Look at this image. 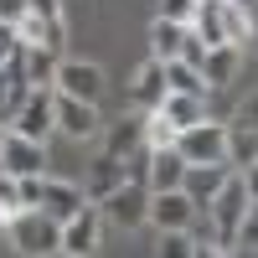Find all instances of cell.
Listing matches in <instances>:
<instances>
[{
	"instance_id": "cell-1",
	"label": "cell",
	"mask_w": 258,
	"mask_h": 258,
	"mask_svg": "<svg viewBox=\"0 0 258 258\" xmlns=\"http://www.w3.org/2000/svg\"><path fill=\"white\" fill-rule=\"evenodd\" d=\"M6 243L21 253V258H52L62 248V222L47 217L41 207H21L16 217L6 222Z\"/></svg>"
},
{
	"instance_id": "cell-2",
	"label": "cell",
	"mask_w": 258,
	"mask_h": 258,
	"mask_svg": "<svg viewBox=\"0 0 258 258\" xmlns=\"http://www.w3.org/2000/svg\"><path fill=\"white\" fill-rule=\"evenodd\" d=\"M248 212H253V202H248V181L232 170V176L222 181V191L207 202V217H212V238H217V248H232V243H238V227H243Z\"/></svg>"
},
{
	"instance_id": "cell-3",
	"label": "cell",
	"mask_w": 258,
	"mask_h": 258,
	"mask_svg": "<svg viewBox=\"0 0 258 258\" xmlns=\"http://www.w3.org/2000/svg\"><path fill=\"white\" fill-rule=\"evenodd\" d=\"M176 155L186 165H227V124L222 119H202V124H191L176 135Z\"/></svg>"
},
{
	"instance_id": "cell-4",
	"label": "cell",
	"mask_w": 258,
	"mask_h": 258,
	"mask_svg": "<svg viewBox=\"0 0 258 258\" xmlns=\"http://www.w3.org/2000/svg\"><path fill=\"white\" fill-rule=\"evenodd\" d=\"M52 119H57V135H68L73 145L103 135V124H98V103L68 98V93H57V88H52Z\"/></svg>"
},
{
	"instance_id": "cell-5",
	"label": "cell",
	"mask_w": 258,
	"mask_h": 258,
	"mask_svg": "<svg viewBox=\"0 0 258 258\" xmlns=\"http://www.w3.org/2000/svg\"><path fill=\"white\" fill-rule=\"evenodd\" d=\"M98 212H103V222H114V227H124V232H135V227H145V217H150V191L140 186V181H124L119 191H109L103 202H93Z\"/></svg>"
},
{
	"instance_id": "cell-6",
	"label": "cell",
	"mask_w": 258,
	"mask_h": 258,
	"mask_svg": "<svg viewBox=\"0 0 258 258\" xmlns=\"http://www.w3.org/2000/svg\"><path fill=\"white\" fill-rule=\"evenodd\" d=\"M11 135H26L36 145H47L57 135V119H52V88H31V98L21 103V114L11 119Z\"/></svg>"
},
{
	"instance_id": "cell-7",
	"label": "cell",
	"mask_w": 258,
	"mask_h": 258,
	"mask_svg": "<svg viewBox=\"0 0 258 258\" xmlns=\"http://www.w3.org/2000/svg\"><path fill=\"white\" fill-rule=\"evenodd\" d=\"M98 238H103V212L98 207H83L78 217H68L62 222V258H88V253H98Z\"/></svg>"
},
{
	"instance_id": "cell-8",
	"label": "cell",
	"mask_w": 258,
	"mask_h": 258,
	"mask_svg": "<svg viewBox=\"0 0 258 258\" xmlns=\"http://www.w3.org/2000/svg\"><path fill=\"white\" fill-rule=\"evenodd\" d=\"M0 170L16 181L26 176H47V145H36L26 135H6V150H0Z\"/></svg>"
},
{
	"instance_id": "cell-9",
	"label": "cell",
	"mask_w": 258,
	"mask_h": 258,
	"mask_svg": "<svg viewBox=\"0 0 258 258\" xmlns=\"http://www.w3.org/2000/svg\"><path fill=\"white\" fill-rule=\"evenodd\" d=\"M197 202L186 197V191H155V197H150V217L145 222H155L160 232H186L191 222H197Z\"/></svg>"
},
{
	"instance_id": "cell-10",
	"label": "cell",
	"mask_w": 258,
	"mask_h": 258,
	"mask_svg": "<svg viewBox=\"0 0 258 258\" xmlns=\"http://www.w3.org/2000/svg\"><path fill=\"white\" fill-rule=\"evenodd\" d=\"M52 88L68 93V98H83V103H98V93H103V68H93V62H57Z\"/></svg>"
},
{
	"instance_id": "cell-11",
	"label": "cell",
	"mask_w": 258,
	"mask_h": 258,
	"mask_svg": "<svg viewBox=\"0 0 258 258\" xmlns=\"http://www.w3.org/2000/svg\"><path fill=\"white\" fill-rule=\"evenodd\" d=\"M36 207L47 212V217H57V222H68V217H78V212L88 207V197H83V186H73V181H57V176H41V197H36Z\"/></svg>"
},
{
	"instance_id": "cell-12",
	"label": "cell",
	"mask_w": 258,
	"mask_h": 258,
	"mask_svg": "<svg viewBox=\"0 0 258 258\" xmlns=\"http://www.w3.org/2000/svg\"><path fill=\"white\" fill-rule=\"evenodd\" d=\"M186 181V160L176 155V145L170 150H150V170H145V191L155 197V191H181Z\"/></svg>"
},
{
	"instance_id": "cell-13",
	"label": "cell",
	"mask_w": 258,
	"mask_h": 258,
	"mask_svg": "<svg viewBox=\"0 0 258 258\" xmlns=\"http://www.w3.org/2000/svg\"><path fill=\"white\" fill-rule=\"evenodd\" d=\"M31 98V83H26V73H21V62L11 57L6 68H0V124L11 129V119L21 114V103Z\"/></svg>"
},
{
	"instance_id": "cell-14",
	"label": "cell",
	"mask_w": 258,
	"mask_h": 258,
	"mask_svg": "<svg viewBox=\"0 0 258 258\" xmlns=\"http://www.w3.org/2000/svg\"><path fill=\"white\" fill-rule=\"evenodd\" d=\"M160 98H165V68L150 57L145 68L135 73V83H129V103H135L140 114H150V109H160Z\"/></svg>"
},
{
	"instance_id": "cell-15",
	"label": "cell",
	"mask_w": 258,
	"mask_h": 258,
	"mask_svg": "<svg viewBox=\"0 0 258 258\" xmlns=\"http://www.w3.org/2000/svg\"><path fill=\"white\" fill-rule=\"evenodd\" d=\"M227 176H232L227 165H186V181H181V191H186V197H191V202H197V207L207 212V202L222 191V181H227Z\"/></svg>"
},
{
	"instance_id": "cell-16",
	"label": "cell",
	"mask_w": 258,
	"mask_h": 258,
	"mask_svg": "<svg viewBox=\"0 0 258 258\" xmlns=\"http://www.w3.org/2000/svg\"><path fill=\"white\" fill-rule=\"evenodd\" d=\"M238 47H207V57H202V78H207V93H217V88H227L232 78H238Z\"/></svg>"
},
{
	"instance_id": "cell-17",
	"label": "cell",
	"mask_w": 258,
	"mask_h": 258,
	"mask_svg": "<svg viewBox=\"0 0 258 258\" xmlns=\"http://www.w3.org/2000/svg\"><path fill=\"white\" fill-rule=\"evenodd\" d=\"M160 114L176 124V135L191 129V124H202V119H212V114H207V98H197V93H165V98H160Z\"/></svg>"
},
{
	"instance_id": "cell-18",
	"label": "cell",
	"mask_w": 258,
	"mask_h": 258,
	"mask_svg": "<svg viewBox=\"0 0 258 258\" xmlns=\"http://www.w3.org/2000/svg\"><path fill=\"white\" fill-rule=\"evenodd\" d=\"M16 62H21V73H26L31 88H52V78H57V52L52 47H21Z\"/></svg>"
},
{
	"instance_id": "cell-19",
	"label": "cell",
	"mask_w": 258,
	"mask_h": 258,
	"mask_svg": "<svg viewBox=\"0 0 258 258\" xmlns=\"http://www.w3.org/2000/svg\"><path fill=\"white\" fill-rule=\"evenodd\" d=\"M222 31H227V47H248L253 41V6L248 0H222Z\"/></svg>"
},
{
	"instance_id": "cell-20",
	"label": "cell",
	"mask_w": 258,
	"mask_h": 258,
	"mask_svg": "<svg viewBox=\"0 0 258 258\" xmlns=\"http://www.w3.org/2000/svg\"><path fill=\"white\" fill-rule=\"evenodd\" d=\"M181 41H186V26H176V21H150V57L155 62H176L181 57Z\"/></svg>"
},
{
	"instance_id": "cell-21",
	"label": "cell",
	"mask_w": 258,
	"mask_h": 258,
	"mask_svg": "<svg viewBox=\"0 0 258 258\" xmlns=\"http://www.w3.org/2000/svg\"><path fill=\"white\" fill-rule=\"evenodd\" d=\"M165 68V93H197V98H212L207 93V78H202V68H191V62H160Z\"/></svg>"
},
{
	"instance_id": "cell-22",
	"label": "cell",
	"mask_w": 258,
	"mask_h": 258,
	"mask_svg": "<svg viewBox=\"0 0 258 258\" xmlns=\"http://www.w3.org/2000/svg\"><path fill=\"white\" fill-rule=\"evenodd\" d=\"M140 145H145V114H140V119H124V124H114V129H109V140H103V155L124 160L129 150H140Z\"/></svg>"
},
{
	"instance_id": "cell-23",
	"label": "cell",
	"mask_w": 258,
	"mask_h": 258,
	"mask_svg": "<svg viewBox=\"0 0 258 258\" xmlns=\"http://www.w3.org/2000/svg\"><path fill=\"white\" fill-rule=\"evenodd\" d=\"M227 170H248L258 160V135L253 129H238V124H227Z\"/></svg>"
},
{
	"instance_id": "cell-24",
	"label": "cell",
	"mask_w": 258,
	"mask_h": 258,
	"mask_svg": "<svg viewBox=\"0 0 258 258\" xmlns=\"http://www.w3.org/2000/svg\"><path fill=\"white\" fill-rule=\"evenodd\" d=\"M119 186H124V160L98 155V160H93V176H88V197L103 202V197H109V191H119Z\"/></svg>"
},
{
	"instance_id": "cell-25",
	"label": "cell",
	"mask_w": 258,
	"mask_h": 258,
	"mask_svg": "<svg viewBox=\"0 0 258 258\" xmlns=\"http://www.w3.org/2000/svg\"><path fill=\"white\" fill-rule=\"evenodd\" d=\"M191 31H197L207 47H227V31H222V0H202V6H197V21H191Z\"/></svg>"
},
{
	"instance_id": "cell-26",
	"label": "cell",
	"mask_w": 258,
	"mask_h": 258,
	"mask_svg": "<svg viewBox=\"0 0 258 258\" xmlns=\"http://www.w3.org/2000/svg\"><path fill=\"white\" fill-rule=\"evenodd\" d=\"M145 145H150V150H170V145H176V124H170L160 109L145 114Z\"/></svg>"
},
{
	"instance_id": "cell-27",
	"label": "cell",
	"mask_w": 258,
	"mask_h": 258,
	"mask_svg": "<svg viewBox=\"0 0 258 258\" xmlns=\"http://www.w3.org/2000/svg\"><path fill=\"white\" fill-rule=\"evenodd\" d=\"M16 36H21V47H47V21H41L36 11H26L16 21Z\"/></svg>"
},
{
	"instance_id": "cell-28",
	"label": "cell",
	"mask_w": 258,
	"mask_h": 258,
	"mask_svg": "<svg viewBox=\"0 0 258 258\" xmlns=\"http://www.w3.org/2000/svg\"><path fill=\"white\" fill-rule=\"evenodd\" d=\"M16 212H21V181L0 170V222H11Z\"/></svg>"
},
{
	"instance_id": "cell-29",
	"label": "cell",
	"mask_w": 258,
	"mask_h": 258,
	"mask_svg": "<svg viewBox=\"0 0 258 258\" xmlns=\"http://www.w3.org/2000/svg\"><path fill=\"white\" fill-rule=\"evenodd\" d=\"M191 232H160V248H155V258H191Z\"/></svg>"
},
{
	"instance_id": "cell-30",
	"label": "cell",
	"mask_w": 258,
	"mask_h": 258,
	"mask_svg": "<svg viewBox=\"0 0 258 258\" xmlns=\"http://www.w3.org/2000/svg\"><path fill=\"white\" fill-rule=\"evenodd\" d=\"M197 6H202V0H160V21L191 26V21H197Z\"/></svg>"
},
{
	"instance_id": "cell-31",
	"label": "cell",
	"mask_w": 258,
	"mask_h": 258,
	"mask_svg": "<svg viewBox=\"0 0 258 258\" xmlns=\"http://www.w3.org/2000/svg\"><path fill=\"white\" fill-rule=\"evenodd\" d=\"M227 124H238V129H253V135H258V93H253V98H243L238 109H232V119H227Z\"/></svg>"
},
{
	"instance_id": "cell-32",
	"label": "cell",
	"mask_w": 258,
	"mask_h": 258,
	"mask_svg": "<svg viewBox=\"0 0 258 258\" xmlns=\"http://www.w3.org/2000/svg\"><path fill=\"white\" fill-rule=\"evenodd\" d=\"M202 57H207V41H202L197 31L186 26V41H181V62H191V68H202Z\"/></svg>"
},
{
	"instance_id": "cell-33",
	"label": "cell",
	"mask_w": 258,
	"mask_h": 258,
	"mask_svg": "<svg viewBox=\"0 0 258 258\" xmlns=\"http://www.w3.org/2000/svg\"><path fill=\"white\" fill-rule=\"evenodd\" d=\"M16 52H21V36H16V26H11V21H0V68H6Z\"/></svg>"
},
{
	"instance_id": "cell-34",
	"label": "cell",
	"mask_w": 258,
	"mask_h": 258,
	"mask_svg": "<svg viewBox=\"0 0 258 258\" xmlns=\"http://www.w3.org/2000/svg\"><path fill=\"white\" fill-rule=\"evenodd\" d=\"M232 248H258V207L243 217V227H238V243H232Z\"/></svg>"
},
{
	"instance_id": "cell-35",
	"label": "cell",
	"mask_w": 258,
	"mask_h": 258,
	"mask_svg": "<svg viewBox=\"0 0 258 258\" xmlns=\"http://www.w3.org/2000/svg\"><path fill=\"white\" fill-rule=\"evenodd\" d=\"M26 11H36L41 21H57L62 16V0H26Z\"/></svg>"
},
{
	"instance_id": "cell-36",
	"label": "cell",
	"mask_w": 258,
	"mask_h": 258,
	"mask_svg": "<svg viewBox=\"0 0 258 258\" xmlns=\"http://www.w3.org/2000/svg\"><path fill=\"white\" fill-rule=\"evenodd\" d=\"M21 16H26V0H0V21H11V26H16Z\"/></svg>"
},
{
	"instance_id": "cell-37",
	"label": "cell",
	"mask_w": 258,
	"mask_h": 258,
	"mask_svg": "<svg viewBox=\"0 0 258 258\" xmlns=\"http://www.w3.org/2000/svg\"><path fill=\"white\" fill-rule=\"evenodd\" d=\"M238 176H243V181H248V202H253V207H258V160H253V165H248V170H238Z\"/></svg>"
},
{
	"instance_id": "cell-38",
	"label": "cell",
	"mask_w": 258,
	"mask_h": 258,
	"mask_svg": "<svg viewBox=\"0 0 258 258\" xmlns=\"http://www.w3.org/2000/svg\"><path fill=\"white\" fill-rule=\"evenodd\" d=\"M191 258H227V248H217V243H197V248H191Z\"/></svg>"
},
{
	"instance_id": "cell-39",
	"label": "cell",
	"mask_w": 258,
	"mask_h": 258,
	"mask_svg": "<svg viewBox=\"0 0 258 258\" xmlns=\"http://www.w3.org/2000/svg\"><path fill=\"white\" fill-rule=\"evenodd\" d=\"M227 258H258V248H227Z\"/></svg>"
},
{
	"instance_id": "cell-40",
	"label": "cell",
	"mask_w": 258,
	"mask_h": 258,
	"mask_svg": "<svg viewBox=\"0 0 258 258\" xmlns=\"http://www.w3.org/2000/svg\"><path fill=\"white\" fill-rule=\"evenodd\" d=\"M6 135H11V129H6V124H0V150H6Z\"/></svg>"
},
{
	"instance_id": "cell-41",
	"label": "cell",
	"mask_w": 258,
	"mask_h": 258,
	"mask_svg": "<svg viewBox=\"0 0 258 258\" xmlns=\"http://www.w3.org/2000/svg\"><path fill=\"white\" fill-rule=\"evenodd\" d=\"M0 243H6V222H0Z\"/></svg>"
}]
</instances>
